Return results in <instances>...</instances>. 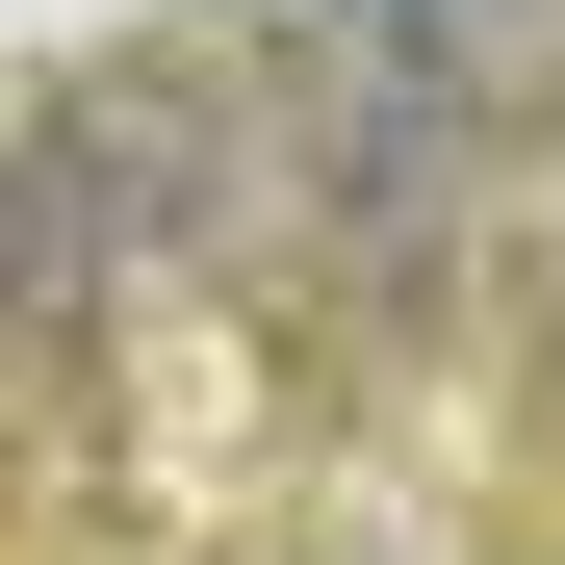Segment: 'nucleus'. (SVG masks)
<instances>
[{
	"label": "nucleus",
	"mask_w": 565,
	"mask_h": 565,
	"mask_svg": "<svg viewBox=\"0 0 565 565\" xmlns=\"http://www.w3.org/2000/svg\"><path fill=\"white\" fill-rule=\"evenodd\" d=\"M154 257H180V129H154V77L129 104H52L26 154H0V334L26 360H104L154 309Z\"/></svg>",
	"instance_id": "f257e3e1"
}]
</instances>
